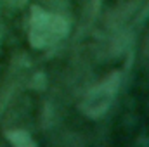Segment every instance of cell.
Masks as SVG:
<instances>
[{
  "mask_svg": "<svg viewBox=\"0 0 149 147\" xmlns=\"http://www.w3.org/2000/svg\"><path fill=\"white\" fill-rule=\"evenodd\" d=\"M70 33V21L57 12H50L33 5L30 12V26H28V42L33 49H49L59 43Z\"/></svg>",
  "mask_w": 149,
  "mask_h": 147,
  "instance_id": "1",
  "label": "cell"
},
{
  "mask_svg": "<svg viewBox=\"0 0 149 147\" xmlns=\"http://www.w3.org/2000/svg\"><path fill=\"white\" fill-rule=\"evenodd\" d=\"M121 83V73L113 71L106 78H102L99 83H95L92 88L85 92V95L80 101V111L92 119L101 118L111 107L113 101L116 99V94L120 90Z\"/></svg>",
  "mask_w": 149,
  "mask_h": 147,
  "instance_id": "2",
  "label": "cell"
},
{
  "mask_svg": "<svg viewBox=\"0 0 149 147\" xmlns=\"http://www.w3.org/2000/svg\"><path fill=\"white\" fill-rule=\"evenodd\" d=\"M5 137L9 139V142L16 147H35V140L30 137L28 132L24 130H7Z\"/></svg>",
  "mask_w": 149,
  "mask_h": 147,
  "instance_id": "3",
  "label": "cell"
},
{
  "mask_svg": "<svg viewBox=\"0 0 149 147\" xmlns=\"http://www.w3.org/2000/svg\"><path fill=\"white\" fill-rule=\"evenodd\" d=\"M5 2H7L10 7H23L28 0H5Z\"/></svg>",
  "mask_w": 149,
  "mask_h": 147,
  "instance_id": "4",
  "label": "cell"
}]
</instances>
